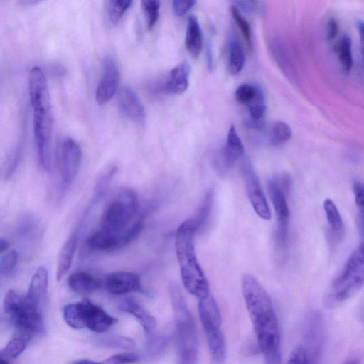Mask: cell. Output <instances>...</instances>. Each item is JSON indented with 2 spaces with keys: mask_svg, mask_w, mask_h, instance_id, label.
<instances>
[{
  "mask_svg": "<svg viewBox=\"0 0 364 364\" xmlns=\"http://www.w3.org/2000/svg\"><path fill=\"white\" fill-rule=\"evenodd\" d=\"M242 289L258 348L264 358L281 355L279 324L268 293L257 279L249 274L242 277Z\"/></svg>",
  "mask_w": 364,
  "mask_h": 364,
  "instance_id": "1",
  "label": "cell"
},
{
  "mask_svg": "<svg viewBox=\"0 0 364 364\" xmlns=\"http://www.w3.org/2000/svg\"><path fill=\"white\" fill-rule=\"evenodd\" d=\"M28 90L38 161L44 170L49 171L51 166V108L45 75L38 66L30 70Z\"/></svg>",
  "mask_w": 364,
  "mask_h": 364,
  "instance_id": "2",
  "label": "cell"
},
{
  "mask_svg": "<svg viewBox=\"0 0 364 364\" xmlns=\"http://www.w3.org/2000/svg\"><path fill=\"white\" fill-rule=\"evenodd\" d=\"M196 232L191 218L181 223L176 235V252L185 288L200 299L210 294L208 281L196 255L194 239Z\"/></svg>",
  "mask_w": 364,
  "mask_h": 364,
  "instance_id": "3",
  "label": "cell"
},
{
  "mask_svg": "<svg viewBox=\"0 0 364 364\" xmlns=\"http://www.w3.org/2000/svg\"><path fill=\"white\" fill-rule=\"evenodd\" d=\"M176 342V364H196L198 340L194 318L186 300L176 283L169 286Z\"/></svg>",
  "mask_w": 364,
  "mask_h": 364,
  "instance_id": "4",
  "label": "cell"
},
{
  "mask_svg": "<svg viewBox=\"0 0 364 364\" xmlns=\"http://www.w3.org/2000/svg\"><path fill=\"white\" fill-rule=\"evenodd\" d=\"M4 311L17 334L31 338L34 335L44 333L42 310L26 295L22 296L14 290H9L4 298Z\"/></svg>",
  "mask_w": 364,
  "mask_h": 364,
  "instance_id": "5",
  "label": "cell"
},
{
  "mask_svg": "<svg viewBox=\"0 0 364 364\" xmlns=\"http://www.w3.org/2000/svg\"><path fill=\"white\" fill-rule=\"evenodd\" d=\"M63 314L64 321L71 328H87L97 333L107 331L117 322V318L87 299L65 305Z\"/></svg>",
  "mask_w": 364,
  "mask_h": 364,
  "instance_id": "6",
  "label": "cell"
},
{
  "mask_svg": "<svg viewBox=\"0 0 364 364\" xmlns=\"http://www.w3.org/2000/svg\"><path fill=\"white\" fill-rule=\"evenodd\" d=\"M198 311L213 363L223 364L226 355L225 341L221 331L220 311L211 294L199 299Z\"/></svg>",
  "mask_w": 364,
  "mask_h": 364,
  "instance_id": "7",
  "label": "cell"
},
{
  "mask_svg": "<svg viewBox=\"0 0 364 364\" xmlns=\"http://www.w3.org/2000/svg\"><path fill=\"white\" fill-rule=\"evenodd\" d=\"M364 285V240L351 253L329 293L345 301L357 294Z\"/></svg>",
  "mask_w": 364,
  "mask_h": 364,
  "instance_id": "8",
  "label": "cell"
},
{
  "mask_svg": "<svg viewBox=\"0 0 364 364\" xmlns=\"http://www.w3.org/2000/svg\"><path fill=\"white\" fill-rule=\"evenodd\" d=\"M137 203V196L133 191L125 189L119 193L105 209L100 229L119 235L127 228Z\"/></svg>",
  "mask_w": 364,
  "mask_h": 364,
  "instance_id": "9",
  "label": "cell"
},
{
  "mask_svg": "<svg viewBox=\"0 0 364 364\" xmlns=\"http://www.w3.org/2000/svg\"><path fill=\"white\" fill-rule=\"evenodd\" d=\"M267 188L277 221L276 243L279 248H283L287 241L290 214L286 199L287 193L279 184L277 176L268 181Z\"/></svg>",
  "mask_w": 364,
  "mask_h": 364,
  "instance_id": "10",
  "label": "cell"
},
{
  "mask_svg": "<svg viewBox=\"0 0 364 364\" xmlns=\"http://www.w3.org/2000/svg\"><path fill=\"white\" fill-rule=\"evenodd\" d=\"M82 159V151L79 144L70 137L65 138L59 148V169L60 184L63 190L67 189L77 174Z\"/></svg>",
  "mask_w": 364,
  "mask_h": 364,
  "instance_id": "11",
  "label": "cell"
},
{
  "mask_svg": "<svg viewBox=\"0 0 364 364\" xmlns=\"http://www.w3.org/2000/svg\"><path fill=\"white\" fill-rule=\"evenodd\" d=\"M241 173L248 198L255 213L264 220L271 218L270 210L260 186L258 177L251 163L245 160L241 166Z\"/></svg>",
  "mask_w": 364,
  "mask_h": 364,
  "instance_id": "12",
  "label": "cell"
},
{
  "mask_svg": "<svg viewBox=\"0 0 364 364\" xmlns=\"http://www.w3.org/2000/svg\"><path fill=\"white\" fill-rule=\"evenodd\" d=\"M245 148L234 125L228 132L226 144L216 154L214 160L218 172L225 173L244 154Z\"/></svg>",
  "mask_w": 364,
  "mask_h": 364,
  "instance_id": "13",
  "label": "cell"
},
{
  "mask_svg": "<svg viewBox=\"0 0 364 364\" xmlns=\"http://www.w3.org/2000/svg\"><path fill=\"white\" fill-rule=\"evenodd\" d=\"M119 83V68L112 57H107L103 63L102 72L95 91V100L100 105L109 102L117 92Z\"/></svg>",
  "mask_w": 364,
  "mask_h": 364,
  "instance_id": "14",
  "label": "cell"
},
{
  "mask_svg": "<svg viewBox=\"0 0 364 364\" xmlns=\"http://www.w3.org/2000/svg\"><path fill=\"white\" fill-rule=\"evenodd\" d=\"M103 285L111 294L119 295L129 292H144L140 277L127 271L114 272L106 276Z\"/></svg>",
  "mask_w": 364,
  "mask_h": 364,
  "instance_id": "15",
  "label": "cell"
},
{
  "mask_svg": "<svg viewBox=\"0 0 364 364\" xmlns=\"http://www.w3.org/2000/svg\"><path fill=\"white\" fill-rule=\"evenodd\" d=\"M121 112L136 124H144L146 121V112L139 97L134 90L124 86L120 90L118 98Z\"/></svg>",
  "mask_w": 364,
  "mask_h": 364,
  "instance_id": "16",
  "label": "cell"
},
{
  "mask_svg": "<svg viewBox=\"0 0 364 364\" xmlns=\"http://www.w3.org/2000/svg\"><path fill=\"white\" fill-rule=\"evenodd\" d=\"M48 274L43 267H38L31 277L26 297L42 310L48 290Z\"/></svg>",
  "mask_w": 364,
  "mask_h": 364,
  "instance_id": "17",
  "label": "cell"
},
{
  "mask_svg": "<svg viewBox=\"0 0 364 364\" xmlns=\"http://www.w3.org/2000/svg\"><path fill=\"white\" fill-rule=\"evenodd\" d=\"M119 310L132 314L139 321L147 337L154 334L156 327L155 318L139 304L132 300H124L119 304Z\"/></svg>",
  "mask_w": 364,
  "mask_h": 364,
  "instance_id": "18",
  "label": "cell"
},
{
  "mask_svg": "<svg viewBox=\"0 0 364 364\" xmlns=\"http://www.w3.org/2000/svg\"><path fill=\"white\" fill-rule=\"evenodd\" d=\"M190 65L182 62L172 68L164 85L166 91L172 94H181L188 86Z\"/></svg>",
  "mask_w": 364,
  "mask_h": 364,
  "instance_id": "19",
  "label": "cell"
},
{
  "mask_svg": "<svg viewBox=\"0 0 364 364\" xmlns=\"http://www.w3.org/2000/svg\"><path fill=\"white\" fill-rule=\"evenodd\" d=\"M78 230L69 236L61 247L58 259L56 279L60 281L67 274L71 267L78 242Z\"/></svg>",
  "mask_w": 364,
  "mask_h": 364,
  "instance_id": "20",
  "label": "cell"
},
{
  "mask_svg": "<svg viewBox=\"0 0 364 364\" xmlns=\"http://www.w3.org/2000/svg\"><path fill=\"white\" fill-rule=\"evenodd\" d=\"M203 46L202 31L194 15H191L187 19V26L185 37V46L189 54L197 58L200 54Z\"/></svg>",
  "mask_w": 364,
  "mask_h": 364,
  "instance_id": "21",
  "label": "cell"
},
{
  "mask_svg": "<svg viewBox=\"0 0 364 364\" xmlns=\"http://www.w3.org/2000/svg\"><path fill=\"white\" fill-rule=\"evenodd\" d=\"M70 289L79 294H89L97 291L101 282L93 275L84 272L72 274L68 279Z\"/></svg>",
  "mask_w": 364,
  "mask_h": 364,
  "instance_id": "22",
  "label": "cell"
},
{
  "mask_svg": "<svg viewBox=\"0 0 364 364\" xmlns=\"http://www.w3.org/2000/svg\"><path fill=\"white\" fill-rule=\"evenodd\" d=\"M323 209L333 237L342 240L344 236V224L341 215L332 200L328 198L323 202Z\"/></svg>",
  "mask_w": 364,
  "mask_h": 364,
  "instance_id": "23",
  "label": "cell"
},
{
  "mask_svg": "<svg viewBox=\"0 0 364 364\" xmlns=\"http://www.w3.org/2000/svg\"><path fill=\"white\" fill-rule=\"evenodd\" d=\"M119 237V235L99 229L88 238L87 245L94 250H111L118 248Z\"/></svg>",
  "mask_w": 364,
  "mask_h": 364,
  "instance_id": "24",
  "label": "cell"
},
{
  "mask_svg": "<svg viewBox=\"0 0 364 364\" xmlns=\"http://www.w3.org/2000/svg\"><path fill=\"white\" fill-rule=\"evenodd\" d=\"M245 62V55L241 43L232 39L229 46L228 70L231 75L239 74L242 70Z\"/></svg>",
  "mask_w": 364,
  "mask_h": 364,
  "instance_id": "25",
  "label": "cell"
},
{
  "mask_svg": "<svg viewBox=\"0 0 364 364\" xmlns=\"http://www.w3.org/2000/svg\"><path fill=\"white\" fill-rule=\"evenodd\" d=\"M338 60L345 73H348L353 66L352 43L348 35H343L337 44Z\"/></svg>",
  "mask_w": 364,
  "mask_h": 364,
  "instance_id": "26",
  "label": "cell"
},
{
  "mask_svg": "<svg viewBox=\"0 0 364 364\" xmlns=\"http://www.w3.org/2000/svg\"><path fill=\"white\" fill-rule=\"evenodd\" d=\"M30 340L27 336L16 333L1 350V358L7 360L18 357L25 350Z\"/></svg>",
  "mask_w": 364,
  "mask_h": 364,
  "instance_id": "27",
  "label": "cell"
},
{
  "mask_svg": "<svg viewBox=\"0 0 364 364\" xmlns=\"http://www.w3.org/2000/svg\"><path fill=\"white\" fill-rule=\"evenodd\" d=\"M213 204V192L209 191L205 195L196 215L191 218L196 231L200 230L206 225L210 217Z\"/></svg>",
  "mask_w": 364,
  "mask_h": 364,
  "instance_id": "28",
  "label": "cell"
},
{
  "mask_svg": "<svg viewBox=\"0 0 364 364\" xmlns=\"http://www.w3.org/2000/svg\"><path fill=\"white\" fill-rule=\"evenodd\" d=\"M291 136V129L289 125L282 121L275 122L269 134L270 143L279 146L288 141Z\"/></svg>",
  "mask_w": 364,
  "mask_h": 364,
  "instance_id": "29",
  "label": "cell"
},
{
  "mask_svg": "<svg viewBox=\"0 0 364 364\" xmlns=\"http://www.w3.org/2000/svg\"><path fill=\"white\" fill-rule=\"evenodd\" d=\"M97 343L100 346L111 348L131 349L135 347L134 341L122 336H107L97 338Z\"/></svg>",
  "mask_w": 364,
  "mask_h": 364,
  "instance_id": "30",
  "label": "cell"
},
{
  "mask_svg": "<svg viewBox=\"0 0 364 364\" xmlns=\"http://www.w3.org/2000/svg\"><path fill=\"white\" fill-rule=\"evenodd\" d=\"M132 4L133 1L131 0L108 1L107 10L109 21L113 24L117 23Z\"/></svg>",
  "mask_w": 364,
  "mask_h": 364,
  "instance_id": "31",
  "label": "cell"
},
{
  "mask_svg": "<svg viewBox=\"0 0 364 364\" xmlns=\"http://www.w3.org/2000/svg\"><path fill=\"white\" fill-rule=\"evenodd\" d=\"M141 8L144 11L147 28L151 29L156 23L160 9V1L154 0L141 1Z\"/></svg>",
  "mask_w": 364,
  "mask_h": 364,
  "instance_id": "32",
  "label": "cell"
},
{
  "mask_svg": "<svg viewBox=\"0 0 364 364\" xmlns=\"http://www.w3.org/2000/svg\"><path fill=\"white\" fill-rule=\"evenodd\" d=\"M116 171L115 167H111L102 172L97 178L93 195V201L99 200L106 192L110 181Z\"/></svg>",
  "mask_w": 364,
  "mask_h": 364,
  "instance_id": "33",
  "label": "cell"
},
{
  "mask_svg": "<svg viewBox=\"0 0 364 364\" xmlns=\"http://www.w3.org/2000/svg\"><path fill=\"white\" fill-rule=\"evenodd\" d=\"M259 87L247 83L240 85L235 90V100L240 104L248 106L255 100Z\"/></svg>",
  "mask_w": 364,
  "mask_h": 364,
  "instance_id": "34",
  "label": "cell"
},
{
  "mask_svg": "<svg viewBox=\"0 0 364 364\" xmlns=\"http://www.w3.org/2000/svg\"><path fill=\"white\" fill-rule=\"evenodd\" d=\"M143 222L136 221L132 225L127 227L119 237L118 248L127 246L134 241L141 233L143 229Z\"/></svg>",
  "mask_w": 364,
  "mask_h": 364,
  "instance_id": "35",
  "label": "cell"
},
{
  "mask_svg": "<svg viewBox=\"0 0 364 364\" xmlns=\"http://www.w3.org/2000/svg\"><path fill=\"white\" fill-rule=\"evenodd\" d=\"M230 11L245 41L249 46H251V29L249 22L241 14L240 9L235 5L232 6Z\"/></svg>",
  "mask_w": 364,
  "mask_h": 364,
  "instance_id": "36",
  "label": "cell"
},
{
  "mask_svg": "<svg viewBox=\"0 0 364 364\" xmlns=\"http://www.w3.org/2000/svg\"><path fill=\"white\" fill-rule=\"evenodd\" d=\"M18 255L16 250H11L6 252L0 259V274L6 276L11 273L16 268L18 262Z\"/></svg>",
  "mask_w": 364,
  "mask_h": 364,
  "instance_id": "37",
  "label": "cell"
},
{
  "mask_svg": "<svg viewBox=\"0 0 364 364\" xmlns=\"http://www.w3.org/2000/svg\"><path fill=\"white\" fill-rule=\"evenodd\" d=\"M21 154L22 145L19 144L14 148L7 159L4 172L5 179L10 178L16 169L21 156Z\"/></svg>",
  "mask_w": 364,
  "mask_h": 364,
  "instance_id": "38",
  "label": "cell"
},
{
  "mask_svg": "<svg viewBox=\"0 0 364 364\" xmlns=\"http://www.w3.org/2000/svg\"><path fill=\"white\" fill-rule=\"evenodd\" d=\"M139 356L134 353H123L112 355L104 360L99 361V364H129L136 362Z\"/></svg>",
  "mask_w": 364,
  "mask_h": 364,
  "instance_id": "39",
  "label": "cell"
},
{
  "mask_svg": "<svg viewBox=\"0 0 364 364\" xmlns=\"http://www.w3.org/2000/svg\"><path fill=\"white\" fill-rule=\"evenodd\" d=\"M287 364H311L305 348L299 345L291 351Z\"/></svg>",
  "mask_w": 364,
  "mask_h": 364,
  "instance_id": "40",
  "label": "cell"
},
{
  "mask_svg": "<svg viewBox=\"0 0 364 364\" xmlns=\"http://www.w3.org/2000/svg\"><path fill=\"white\" fill-rule=\"evenodd\" d=\"M355 202L359 210L358 217L364 218V183L354 181L353 185Z\"/></svg>",
  "mask_w": 364,
  "mask_h": 364,
  "instance_id": "41",
  "label": "cell"
},
{
  "mask_svg": "<svg viewBox=\"0 0 364 364\" xmlns=\"http://www.w3.org/2000/svg\"><path fill=\"white\" fill-rule=\"evenodd\" d=\"M196 3L194 0H174L172 1V6L176 15L181 16L186 14Z\"/></svg>",
  "mask_w": 364,
  "mask_h": 364,
  "instance_id": "42",
  "label": "cell"
},
{
  "mask_svg": "<svg viewBox=\"0 0 364 364\" xmlns=\"http://www.w3.org/2000/svg\"><path fill=\"white\" fill-rule=\"evenodd\" d=\"M267 107L264 102L252 103L248 105V112L252 120L260 121L266 113Z\"/></svg>",
  "mask_w": 364,
  "mask_h": 364,
  "instance_id": "43",
  "label": "cell"
},
{
  "mask_svg": "<svg viewBox=\"0 0 364 364\" xmlns=\"http://www.w3.org/2000/svg\"><path fill=\"white\" fill-rule=\"evenodd\" d=\"M338 33V24L333 18H329L326 26V36L329 41L334 40Z\"/></svg>",
  "mask_w": 364,
  "mask_h": 364,
  "instance_id": "44",
  "label": "cell"
},
{
  "mask_svg": "<svg viewBox=\"0 0 364 364\" xmlns=\"http://www.w3.org/2000/svg\"><path fill=\"white\" fill-rule=\"evenodd\" d=\"M235 4L240 6L242 9L248 12H258L260 11L261 6L259 2L255 1H235Z\"/></svg>",
  "mask_w": 364,
  "mask_h": 364,
  "instance_id": "45",
  "label": "cell"
},
{
  "mask_svg": "<svg viewBox=\"0 0 364 364\" xmlns=\"http://www.w3.org/2000/svg\"><path fill=\"white\" fill-rule=\"evenodd\" d=\"M357 28L360 38L362 53L364 58V21L360 20L358 21Z\"/></svg>",
  "mask_w": 364,
  "mask_h": 364,
  "instance_id": "46",
  "label": "cell"
},
{
  "mask_svg": "<svg viewBox=\"0 0 364 364\" xmlns=\"http://www.w3.org/2000/svg\"><path fill=\"white\" fill-rule=\"evenodd\" d=\"M9 247V242L4 238H1L0 240V252L2 254L6 252Z\"/></svg>",
  "mask_w": 364,
  "mask_h": 364,
  "instance_id": "47",
  "label": "cell"
},
{
  "mask_svg": "<svg viewBox=\"0 0 364 364\" xmlns=\"http://www.w3.org/2000/svg\"><path fill=\"white\" fill-rule=\"evenodd\" d=\"M74 364H99V362L87 359H82L75 362Z\"/></svg>",
  "mask_w": 364,
  "mask_h": 364,
  "instance_id": "48",
  "label": "cell"
},
{
  "mask_svg": "<svg viewBox=\"0 0 364 364\" xmlns=\"http://www.w3.org/2000/svg\"><path fill=\"white\" fill-rule=\"evenodd\" d=\"M344 364H358V361L356 360H351L346 362Z\"/></svg>",
  "mask_w": 364,
  "mask_h": 364,
  "instance_id": "49",
  "label": "cell"
},
{
  "mask_svg": "<svg viewBox=\"0 0 364 364\" xmlns=\"http://www.w3.org/2000/svg\"><path fill=\"white\" fill-rule=\"evenodd\" d=\"M0 364H9V363H7L6 360L1 358Z\"/></svg>",
  "mask_w": 364,
  "mask_h": 364,
  "instance_id": "50",
  "label": "cell"
},
{
  "mask_svg": "<svg viewBox=\"0 0 364 364\" xmlns=\"http://www.w3.org/2000/svg\"><path fill=\"white\" fill-rule=\"evenodd\" d=\"M265 364H281V363H267Z\"/></svg>",
  "mask_w": 364,
  "mask_h": 364,
  "instance_id": "51",
  "label": "cell"
}]
</instances>
